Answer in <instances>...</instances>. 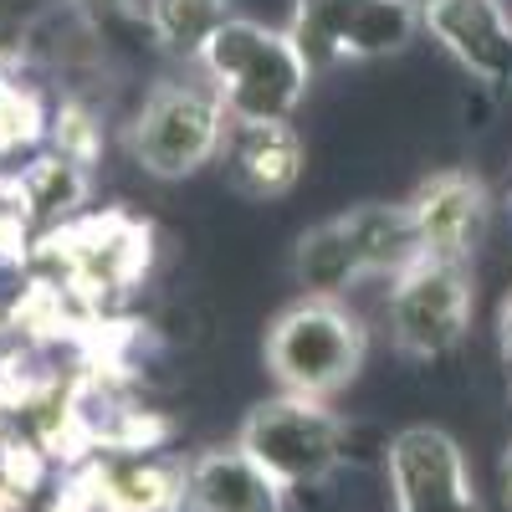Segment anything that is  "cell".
I'll return each instance as SVG.
<instances>
[{"label":"cell","mask_w":512,"mask_h":512,"mask_svg":"<svg viewBox=\"0 0 512 512\" xmlns=\"http://www.w3.org/2000/svg\"><path fill=\"white\" fill-rule=\"evenodd\" d=\"M415 231H420V256H441V262H461L482 231V190L472 180H436L415 205Z\"/></svg>","instance_id":"8fae6325"},{"label":"cell","mask_w":512,"mask_h":512,"mask_svg":"<svg viewBox=\"0 0 512 512\" xmlns=\"http://www.w3.org/2000/svg\"><path fill=\"white\" fill-rule=\"evenodd\" d=\"M420 21L441 47L482 82H512V21L502 0H436Z\"/></svg>","instance_id":"9c48e42d"},{"label":"cell","mask_w":512,"mask_h":512,"mask_svg":"<svg viewBox=\"0 0 512 512\" xmlns=\"http://www.w3.org/2000/svg\"><path fill=\"white\" fill-rule=\"evenodd\" d=\"M200 67L216 88L226 118H292L308 98V52L292 31L231 16L205 41Z\"/></svg>","instance_id":"6da1fadb"},{"label":"cell","mask_w":512,"mask_h":512,"mask_svg":"<svg viewBox=\"0 0 512 512\" xmlns=\"http://www.w3.org/2000/svg\"><path fill=\"white\" fill-rule=\"evenodd\" d=\"M472 318V287H466L461 262H441V256H415L400 272L390 292V328L395 344L415 359L446 354L466 333Z\"/></svg>","instance_id":"8992f818"},{"label":"cell","mask_w":512,"mask_h":512,"mask_svg":"<svg viewBox=\"0 0 512 512\" xmlns=\"http://www.w3.org/2000/svg\"><path fill=\"white\" fill-rule=\"evenodd\" d=\"M226 180L251 200H277L303 175V139L292 118H231L221 154Z\"/></svg>","instance_id":"ba28073f"},{"label":"cell","mask_w":512,"mask_h":512,"mask_svg":"<svg viewBox=\"0 0 512 512\" xmlns=\"http://www.w3.org/2000/svg\"><path fill=\"white\" fill-rule=\"evenodd\" d=\"M144 11H149V26H154V36L164 41V47L185 52L195 62L205 52V41L231 21L226 0H149Z\"/></svg>","instance_id":"4fadbf2b"},{"label":"cell","mask_w":512,"mask_h":512,"mask_svg":"<svg viewBox=\"0 0 512 512\" xmlns=\"http://www.w3.org/2000/svg\"><path fill=\"white\" fill-rule=\"evenodd\" d=\"M420 11L410 0H338L333 21H328V41L344 57H384L400 52L415 36Z\"/></svg>","instance_id":"7c38bea8"},{"label":"cell","mask_w":512,"mask_h":512,"mask_svg":"<svg viewBox=\"0 0 512 512\" xmlns=\"http://www.w3.org/2000/svg\"><path fill=\"white\" fill-rule=\"evenodd\" d=\"M410 6H415V11H425V6H436V0H410Z\"/></svg>","instance_id":"5bb4252c"},{"label":"cell","mask_w":512,"mask_h":512,"mask_svg":"<svg viewBox=\"0 0 512 512\" xmlns=\"http://www.w3.org/2000/svg\"><path fill=\"white\" fill-rule=\"evenodd\" d=\"M364 354H369L364 323L338 297L308 292L292 308H282L277 323L267 328V369L282 384V395L333 400L338 390L354 384Z\"/></svg>","instance_id":"7a4b0ae2"},{"label":"cell","mask_w":512,"mask_h":512,"mask_svg":"<svg viewBox=\"0 0 512 512\" xmlns=\"http://www.w3.org/2000/svg\"><path fill=\"white\" fill-rule=\"evenodd\" d=\"M195 512H282L287 492L241 446H221L190 461L185 472Z\"/></svg>","instance_id":"30bf717a"},{"label":"cell","mask_w":512,"mask_h":512,"mask_svg":"<svg viewBox=\"0 0 512 512\" xmlns=\"http://www.w3.org/2000/svg\"><path fill=\"white\" fill-rule=\"evenodd\" d=\"M236 446L282 492H297V487H318L338 472V461H344V425L328 410V400L277 395L241 420Z\"/></svg>","instance_id":"277c9868"},{"label":"cell","mask_w":512,"mask_h":512,"mask_svg":"<svg viewBox=\"0 0 512 512\" xmlns=\"http://www.w3.org/2000/svg\"><path fill=\"white\" fill-rule=\"evenodd\" d=\"M390 497L395 512H482L472 497L461 446L436 425H410L390 441Z\"/></svg>","instance_id":"52a82bcc"},{"label":"cell","mask_w":512,"mask_h":512,"mask_svg":"<svg viewBox=\"0 0 512 512\" xmlns=\"http://www.w3.org/2000/svg\"><path fill=\"white\" fill-rule=\"evenodd\" d=\"M420 256V231L410 205H364L349 216H333L297 241V282L318 297H338L354 277L374 267H410Z\"/></svg>","instance_id":"3957f363"},{"label":"cell","mask_w":512,"mask_h":512,"mask_svg":"<svg viewBox=\"0 0 512 512\" xmlns=\"http://www.w3.org/2000/svg\"><path fill=\"white\" fill-rule=\"evenodd\" d=\"M226 108L216 88H195V82H159L144 98L134 128H128V149L149 169L154 180H185L221 154L226 139Z\"/></svg>","instance_id":"5b68a950"}]
</instances>
